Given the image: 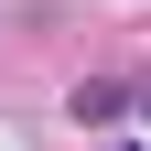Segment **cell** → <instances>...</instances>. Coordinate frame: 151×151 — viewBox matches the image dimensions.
Instances as JSON below:
<instances>
[{"mask_svg":"<svg viewBox=\"0 0 151 151\" xmlns=\"http://www.w3.org/2000/svg\"><path fill=\"white\" fill-rule=\"evenodd\" d=\"M151 108V76H119V86H76V119H129Z\"/></svg>","mask_w":151,"mask_h":151,"instance_id":"cell-1","label":"cell"}]
</instances>
